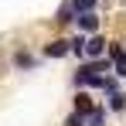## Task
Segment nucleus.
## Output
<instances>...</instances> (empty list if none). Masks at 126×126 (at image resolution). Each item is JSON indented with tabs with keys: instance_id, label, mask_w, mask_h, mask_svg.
Here are the masks:
<instances>
[{
	"instance_id": "f257e3e1",
	"label": "nucleus",
	"mask_w": 126,
	"mask_h": 126,
	"mask_svg": "<svg viewBox=\"0 0 126 126\" xmlns=\"http://www.w3.org/2000/svg\"><path fill=\"white\" fill-rule=\"evenodd\" d=\"M106 58L112 62V75L126 79V44H123V41H109V51H106Z\"/></svg>"
},
{
	"instance_id": "f03ea898",
	"label": "nucleus",
	"mask_w": 126,
	"mask_h": 126,
	"mask_svg": "<svg viewBox=\"0 0 126 126\" xmlns=\"http://www.w3.org/2000/svg\"><path fill=\"white\" fill-rule=\"evenodd\" d=\"M44 58H65V55H72V41H65V38H51V41L41 48Z\"/></svg>"
},
{
	"instance_id": "7ed1b4c3",
	"label": "nucleus",
	"mask_w": 126,
	"mask_h": 126,
	"mask_svg": "<svg viewBox=\"0 0 126 126\" xmlns=\"http://www.w3.org/2000/svg\"><path fill=\"white\" fill-rule=\"evenodd\" d=\"M109 51V41L102 34H89V44H85V58H106Z\"/></svg>"
},
{
	"instance_id": "20e7f679",
	"label": "nucleus",
	"mask_w": 126,
	"mask_h": 126,
	"mask_svg": "<svg viewBox=\"0 0 126 126\" xmlns=\"http://www.w3.org/2000/svg\"><path fill=\"white\" fill-rule=\"evenodd\" d=\"M75 27L82 31V34H99V14L92 10V14H79L75 17Z\"/></svg>"
},
{
	"instance_id": "39448f33",
	"label": "nucleus",
	"mask_w": 126,
	"mask_h": 126,
	"mask_svg": "<svg viewBox=\"0 0 126 126\" xmlns=\"http://www.w3.org/2000/svg\"><path fill=\"white\" fill-rule=\"evenodd\" d=\"M55 24L65 27V24H75V10H72V0H65L62 7H58V14H55Z\"/></svg>"
},
{
	"instance_id": "423d86ee",
	"label": "nucleus",
	"mask_w": 126,
	"mask_h": 126,
	"mask_svg": "<svg viewBox=\"0 0 126 126\" xmlns=\"http://www.w3.org/2000/svg\"><path fill=\"white\" fill-rule=\"evenodd\" d=\"M75 109H79V112H85V116H89V112L95 109L92 95H89V89H79V92H75Z\"/></svg>"
},
{
	"instance_id": "0eeeda50",
	"label": "nucleus",
	"mask_w": 126,
	"mask_h": 126,
	"mask_svg": "<svg viewBox=\"0 0 126 126\" xmlns=\"http://www.w3.org/2000/svg\"><path fill=\"white\" fill-rule=\"evenodd\" d=\"M85 123H89V126H106V123H109V109H106V106H95V109L85 116Z\"/></svg>"
},
{
	"instance_id": "6e6552de",
	"label": "nucleus",
	"mask_w": 126,
	"mask_h": 126,
	"mask_svg": "<svg viewBox=\"0 0 126 126\" xmlns=\"http://www.w3.org/2000/svg\"><path fill=\"white\" fill-rule=\"evenodd\" d=\"M34 65H38V58L27 55V51H17V55H14V68H21V72H31Z\"/></svg>"
},
{
	"instance_id": "1a4fd4ad",
	"label": "nucleus",
	"mask_w": 126,
	"mask_h": 126,
	"mask_svg": "<svg viewBox=\"0 0 126 126\" xmlns=\"http://www.w3.org/2000/svg\"><path fill=\"white\" fill-rule=\"evenodd\" d=\"M99 7V0H72V10H75V17L79 14H92Z\"/></svg>"
},
{
	"instance_id": "9d476101",
	"label": "nucleus",
	"mask_w": 126,
	"mask_h": 126,
	"mask_svg": "<svg viewBox=\"0 0 126 126\" xmlns=\"http://www.w3.org/2000/svg\"><path fill=\"white\" fill-rule=\"evenodd\" d=\"M85 44H89V34H82V31H79V34L72 38V55H79V58H85Z\"/></svg>"
},
{
	"instance_id": "9b49d317",
	"label": "nucleus",
	"mask_w": 126,
	"mask_h": 126,
	"mask_svg": "<svg viewBox=\"0 0 126 126\" xmlns=\"http://www.w3.org/2000/svg\"><path fill=\"white\" fill-rule=\"evenodd\" d=\"M109 109L112 112H126V92H112L109 95Z\"/></svg>"
},
{
	"instance_id": "f8f14e48",
	"label": "nucleus",
	"mask_w": 126,
	"mask_h": 126,
	"mask_svg": "<svg viewBox=\"0 0 126 126\" xmlns=\"http://www.w3.org/2000/svg\"><path fill=\"white\" fill-rule=\"evenodd\" d=\"M65 126H89V123H85V112H79V109H72V116L65 119Z\"/></svg>"
}]
</instances>
